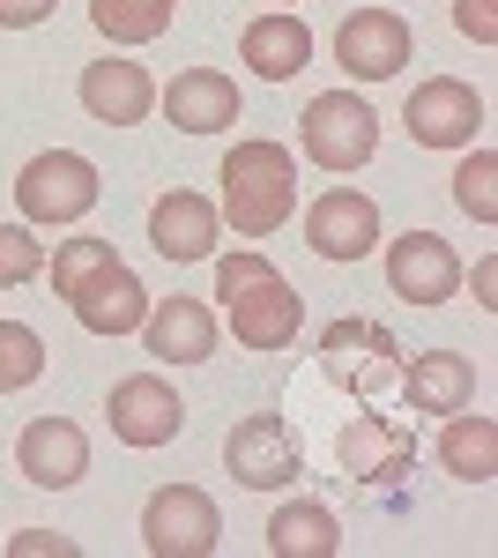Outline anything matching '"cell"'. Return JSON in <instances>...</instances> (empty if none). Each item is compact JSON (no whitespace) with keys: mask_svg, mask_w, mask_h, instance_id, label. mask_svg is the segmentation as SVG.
I'll return each instance as SVG.
<instances>
[{"mask_svg":"<svg viewBox=\"0 0 498 558\" xmlns=\"http://www.w3.org/2000/svg\"><path fill=\"white\" fill-rule=\"evenodd\" d=\"M216 299H223L231 336H239L246 350H291V336L305 328L297 283L268 254H253V246H239V254L216 260Z\"/></svg>","mask_w":498,"mask_h":558,"instance_id":"1","label":"cell"},{"mask_svg":"<svg viewBox=\"0 0 498 558\" xmlns=\"http://www.w3.org/2000/svg\"><path fill=\"white\" fill-rule=\"evenodd\" d=\"M223 209L231 216V231L239 239H268V231H283L297 209V165L283 142H268V134H253V142H231V157H223Z\"/></svg>","mask_w":498,"mask_h":558,"instance_id":"2","label":"cell"},{"mask_svg":"<svg viewBox=\"0 0 498 558\" xmlns=\"http://www.w3.org/2000/svg\"><path fill=\"white\" fill-rule=\"evenodd\" d=\"M297 149L320 172H357V165H373V149H379V112L357 89H320L305 105V120H297Z\"/></svg>","mask_w":498,"mask_h":558,"instance_id":"3","label":"cell"},{"mask_svg":"<svg viewBox=\"0 0 498 558\" xmlns=\"http://www.w3.org/2000/svg\"><path fill=\"white\" fill-rule=\"evenodd\" d=\"M97 165H89L83 149H38L23 179H15V209L23 223H83L97 209Z\"/></svg>","mask_w":498,"mask_h":558,"instance_id":"4","label":"cell"},{"mask_svg":"<svg viewBox=\"0 0 498 558\" xmlns=\"http://www.w3.org/2000/svg\"><path fill=\"white\" fill-rule=\"evenodd\" d=\"M320 373L373 402V395H387V387L402 380V343L379 320H328L320 328Z\"/></svg>","mask_w":498,"mask_h":558,"instance_id":"5","label":"cell"},{"mask_svg":"<svg viewBox=\"0 0 498 558\" xmlns=\"http://www.w3.org/2000/svg\"><path fill=\"white\" fill-rule=\"evenodd\" d=\"M142 544H149V558H208L223 544V514L202 484H165L142 507Z\"/></svg>","mask_w":498,"mask_h":558,"instance_id":"6","label":"cell"},{"mask_svg":"<svg viewBox=\"0 0 498 558\" xmlns=\"http://www.w3.org/2000/svg\"><path fill=\"white\" fill-rule=\"evenodd\" d=\"M223 470L246 492H283V484L305 476V447H297V432L276 410H260V417H239L223 432Z\"/></svg>","mask_w":498,"mask_h":558,"instance_id":"7","label":"cell"},{"mask_svg":"<svg viewBox=\"0 0 498 558\" xmlns=\"http://www.w3.org/2000/svg\"><path fill=\"white\" fill-rule=\"evenodd\" d=\"M402 128H410L416 149H469V142L484 134V97L469 83H454V75H432V83L410 89Z\"/></svg>","mask_w":498,"mask_h":558,"instance_id":"8","label":"cell"},{"mask_svg":"<svg viewBox=\"0 0 498 558\" xmlns=\"http://www.w3.org/2000/svg\"><path fill=\"white\" fill-rule=\"evenodd\" d=\"M105 417H112V439L120 447H171L186 432V402L171 395L165 373H126L105 395Z\"/></svg>","mask_w":498,"mask_h":558,"instance_id":"9","label":"cell"},{"mask_svg":"<svg viewBox=\"0 0 498 558\" xmlns=\"http://www.w3.org/2000/svg\"><path fill=\"white\" fill-rule=\"evenodd\" d=\"M410 23L394 15V8H350L342 15V31H335V60H342V75H357V83H387V75H402L410 68Z\"/></svg>","mask_w":498,"mask_h":558,"instance_id":"10","label":"cell"},{"mask_svg":"<svg viewBox=\"0 0 498 558\" xmlns=\"http://www.w3.org/2000/svg\"><path fill=\"white\" fill-rule=\"evenodd\" d=\"M335 462H342V476H357V484H402V476L416 470V432L402 425V417L365 410V417H350V425H342Z\"/></svg>","mask_w":498,"mask_h":558,"instance_id":"11","label":"cell"},{"mask_svg":"<svg viewBox=\"0 0 498 558\" xmlns=\"http://www.w3.org/2000/svg\"><path fill=\"white\" fill-rule=\"evenodd\" d=\"M387 283H394V299H410V305H447L461 291V254L439 231H402L387 246Z\"/></svg>","mask_w":498,"mask_h":558,"instance_id":"12","label":"cell"},{"mask_svg":"<svg viewBox=\"0 0 498 558\" xmlns=\"http://www.w3.org/2000/svg\"><path fill=\"white\" fill-rule=\"evenodd\" d=\"M305 246L320 260H365L379 246V202L357 186H335L305 209Z\"/></svg>","mask_w":498,"mask_h":558,"instance_id":"13","label":"cell"},{"mask_svg":"<svg viewBox=\"0 0 498 558\" xmlns=\"http://www.w3.org/2000/svg\"><path fill=\"white\" fill-rule=\"evenodd\" d=\"M15 470H23V484H38V492H68V484H83V476H89L83 425H68V417H31V425L15 432Z\"/></svg>","mask_w":498,"mask_h":558,"instance_id":"14","label":"cell"},{"mask_svg":"<svg viewBox=\"0 0 498 558\" xmlns=\"http://www.w3.org/2000/svg\"><path fill=\"white\" fill-rule=\"evenodd\" d=\"M216 239H223V216H216L208 194H194V186L157 194V209H149V246L165 260H179V268H186V260H208Z\"/></svg>","mask_w":498,"mask_h":558,"instance_id":"15","label":"cell"},{"mask_svg":"<svg viewBox=\"0 0 498 558\" xmlns=\"http://www.w3.org/2000/svg\"><path fill=\"white\" fill-rule=\"evenodd\" d=\"M75 89H83V112L97 128H142L157 112V83L142 60H89Z\"/></svg>","mask_w":498,"mask_h":558,"instance_id":"16","label":"cell"},{"mask_svg":"<svg viewBox=\"0 0 498 558\" xmlns=\"http://www.w3.org/2000/svg\"><path fill=\"white\" fill-rule=\"evenodd\" d=\"M68 305H75V320H83L89 336H134L149 320V291H142V276L126 260H105L89 283L68 291Z\"/></svg>","mask_w":498,"mask_h":558,"instance_id":"17","label":"cell"},{"mask_svg":"<svg viewBox=\"0 0 498 558\" xmlns=\"http://www.w3.org/2000/svg\"><path fill=\"white\" fill-rule=\"evenodd\" d=\"M142 343L165 365H208L216 357V313L202 299H157L142 320Z\"/></svg>","mask_w":498,"mask_h":558,"instance_id":"18","label":"cell"},{"mask_svg":"<svg viewBox=\"0 0 498 558\" xmlns=\"http://www.w3.org/2000/svg\"><path fill=\"white\" fill-rule=\"evenodd\" d=\"M239 60H246L260 83H291L297 68L313 60V31H305V15H297V8L253 15L246 31H239Z\"/></svg>","mask_w":498,"mask_h":558,"instance_id":"19","label":"cell"},{"mask_svg":"<svg viewBox=\"0 0 498 558\" xmlns=\"http://www.w3.org/2000/svg\"><path fill=\"white\" fill-rule=\"evenodd\" d=\"M239 112H246V97H239L231 75H216V68H186L165 89V120L179 134H216V128H231Z\"/></svg>","mask_w":498,"mask_h":558,"instance_id":"20","label":"cell"},{"mask_svg":"<svg viewBox=\"0 0 498 558\" xmlns=\"http://www.w3.org/2000/svg\"><path fill=\"white\" fill-rule=\"evenodd\" d=\"M394 387L410 395V410H424V417H454V410H469V395H476V365L461 350H424V357L402 365Z\"/></svg>","mask_w":498,"mask_h":558,"instance_id":"21","label":"cell"},{"mask_svg":"<svg viewBox=\"0 0 498 558\" xmlns=\"http://www.w3.org/2000/svg\"><path fill=\"white\" fill-rule=\"evenodd\" d=\"M268 551L276 558H335L342 551V521L320 499H291L268 514Z\"/></svg>","mask_w":498,"mask_h":558,"instance_id":"22","label":"cell"},{"mask_svg":"<svg viewBox=\"0 0 498 558\" xmlns=\"http://www.w3.org/2000/svg\"><path fill=\"white\" fill-rule=\"evenodd\" d=\"M439 462H447V476H461V484H491L498 476V425L454 410L447 432H439Z\"/></svg>","mask_w":498,"mask_h":558,"instance_id":"23","label":"cell"},{"mask_svg":"<svg viewBox=\"0 0 498 558\" xmlns=\"http://www.w3.org/2000/svg\"><path fill=\"white\" fill-rule=\"evenodd\" d=\"M171 15H179V0H89L97 38H112V45H149V38H165Z\"/></svg>","mask_w":498,"mask_h":558,"instance_id":"24","label":"cell"},{"mask_svg":"<svg viewBox=\"0 0 498 558\" xmlns=\"http://www.w3.org/2000/svg\"><path fill=\"white\" fill-rule=\"evenodd\" d=\"M454 202L476 216V223H498V157L491 149H469L454 165Z\"/></svg>","mask_w":498,"mask_h":558,"instance_id":"25","label":"cell"},{"mask_svg":"<svg viewBox=\"0 0 498 558\" xmlns=\"http://www.w3.org/2000/svg\"><path fill=\"white\" fill-rule=\"evenodd\" d=\"M38 373H45V343H38V328H23V320H0V395L31 387Z\"/></svg>","mask_w":498,"mask_h":558,"instance_id":"26","label":"cell"},{"mask_svg":"<svg viewBox=\"0 0 498 558\" xmlns=\"http://www.w3.org/2000/svg\"><path fill=\"white\" fill-rule=\"evenodd\" d=\"M105 260H120V254H112V239H60V246H52V260H45V268H52V291L68 299V291H75V283H89Z\"/></svg>","mask_w":498,"mask_h":558,"instance_id":"27","label":"cell"},{"mask_svg":"<svg viewBox=\"0 0 498 558\" xmlns=\"http://www.w3.org/2000/svg\"><path fill=\"white\" fill-rule=\"evenodd\" d=\"M38 276H45V239L31 223H0V291L38 283Z\"/></svg>","mask_w":498,"mask_h":558,"instance_id":"28","label":"cell"},{"mask_svg":"<svg viewBox=\"0 0 498 558\" xmlns=\"http://www.w3.org/2000/svg\"><path fill=\"white\" fill-rule=\"evenodd\" d=\"M8 551L15 558H83V544L60 536V529H23V536H8Z\"/></svg>","mask_w":498,"mask_h":558,"instance_id":"29","label":"cell"},{"mask_svg":"<svg viewBox=\"0 0 498 558\" xmlns=\"http://www.w3.org/2000/svg\"><path fill=\"white\" fill-rule=\"evenodd\" d=\"M454 23L476 45H498V0H454Z\"/></svg>","mask_w":498,"mask_h":558,"instance_id":"30","label":"cell"},{"mask_svg":"<svg viewBox=\"0 0 498 558\" xmlns=\"http://www.w3.org/2000/svg\"><path fill=\"white\" fill-rule=\"evenodd\" d=\"M60 0H0V31H38Z\"/></svg>","mask_w":498,"mask_h":558,"instance_id":"31","label":"cell"},{"mask_svg":"<svg viewBox=\"0 0 498 558\" xmlns=\"http://www.w3.org/2000/svg\"><path fill=\"white\" fill-rule=\"evenodd\" d=\"M469 291H476V305H484V313H491V291H498V260H476V268H469Z\"/></svg>","mask_w":498,"mask_h":558,"instance_id":"32","label":"cell"},{"mask_svg":"<svg viewBox=\"0 0 498 558\" xmlns=\"http://www.w3.org/2000/svg\"><path fill=\"white\" fill-rule=\"evenodd\" d=\"M283 8H291V0H283Z\"/></svg>","mask_w":498,"mask_h":558,"instance_id":"33","label":"cell"}]
</instances>
